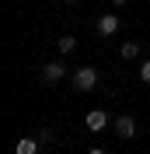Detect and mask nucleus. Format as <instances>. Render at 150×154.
<instances>
[{
	"label": "nucleus",
	"instance_id": "1",
	"mask_svg": "<svg viewBox=\"0 0 150 154\" xmlns=\"http://www.w3.org/2000/svg\"><path fill=\"white\" fill-rule=\"evenodd\" d=\"M94 84H98V70L94 67H80L74 74V88L77 91H94Z\"/></svg>",
	"mask_w": 150,
	"mask_h": 154
},
{
	"label": "nucleus",
	"instance_id": "11",
	"mask_svg": "<svg viewBox=\"0 0 150 154\" xmlns=\"http://www.w3.org/2000/svg\"><path fill=\"white\" fill-rule=\"evenodd\" d=\"M112 4H115V7H122V4H129V0H112Z\"/></svg>",
	"mask_w": 150,
	"mask_h": 154
},
{
	"label": "nucleus",
	"instance_id": "12",
	"mask_svg": "<svg viewBox=\"0 0 150 154\" xmlns=\"http://www.w3.org/2000/svg\"><path fill=\"white\" fill-rule=\"evenodd\" d=\"M63 4H74V0H63Z\"/></svg>",
	"mask_w": 150,
	"mask_h": 154
},
{
	"label": "nucleus",
	"instance_id": "3",
	"mask_svg": "<svg viewBox=\"0 0 150 154\" xmlns=\"http://www.w3.org/2000/svg\"><path fill=\"white\" fill-rule=\"evenodd\" d=\"M115 133L126 137V140L136 137V119H133V116H119V119H115Z\"/></svg>",
	"mask_w": 150,
	"mask_h": 154
},
{
	"label": "nucleus",
	"instance_id": "13",
	"mask_svg": "<svg viewBox=\"0 0 150 154\" xmlns=\"http://www.w3.org/2000/svg\"><path fill=\"white\" fill-rule=\"evenodd\" d=\"M147 49H150V42H147Z\"/></svg>",
	"mask_w": 150,
	"mask_h": 154
},
{
	"label": "nucleus",
	"instance_id": "4",
	"mask_svg": "<svg viewBox=\"0 0 150 154\" xmlns=\"http://www.w3.org/2000/svg\"><path fill=\"white\" fill-rule=\"evenodd\" d=\"M119 32V18L115 14H101L98 18V35H115Z\"/></svg>",
	"mask_w": 150,
	"mask_h": 154
},
{
	"label": "nucleus",
	"instance_id": "10",
	"mask_svg": "<svg viewBox=\"0 0 150 154\" xmlns=\"http://www.w3.org/2000/svg\"><path fill=\"white\" fill-rule=\"evenodd\" d=\"M87 154H105V147H91V151H87Z\"/></svg>",
	"mask_w": 150,
	"mask_h": 154
},
{
	"label": "nucleus",
	"instance_id": "9",
	"mask_svg": "<svg viewBox=\"0 0 150 154\" xmlns=\"http://www.w3.org/2000/svg\"><path fill=\"white\" fill-rule=\"evenodd\" d=\"M140 77H143V84H150V60L140 63Z\"/></svg>",
	"mask_w": 150,
	"mask_h": 154
},
{
	"label": "nucleus",
	"instance_id": "6",
	"mask_svg": "<svg viewBox=\"0 0 150 154\" xmlns=\"http://www.w3.org/2000/svg\"><path fill=\"white\" fill-rule=\"evenodd\" d=\"M63 74H66V67H63V63H46V67H42V77H46L49 84H56Z\"/></svg>",
	"mask_w": 150,
	"mask_h": 154
},
{
	"label": "nucleus",
	"instance_id": "7",
	"mask_svg": "<svg viewBox=\"0 0 150 154\" xmlns=\"http://www.w3.org/2000/svg\"><path fill=\"white\" fill-rule=\"evenodd\" d=\"M122 56H126V60H136V56H140V42H126V46H122Z\"/></svg>",
	"mask_w": 150,
	"mask_h": 154
},
{
	"label": "nucleus",
	"instance_id": "8",
	"mask_svg": "<svg viewBox=\"0 0 150 154\" xmlns=\"http://www.w3.org/2000/svg\"><path fill=\"white\" fill-rule=\"evenodd\" d=\"M74 49H77V38L74 35H63V38H59V53H74Z\"/></svg>",
	"mask_w": 150,
	"mask_h": 154
},
{
	"label": "nucleus",
	"instance_id": "5",
	"mask_svg": "<svg viewBox=\"0 0 150 154\" xmlns=\"http://www.w3.org/2000/svg\"><path fill=\"white\" fill-rule=\"evenodd\" d=\"M14 154H38V137H21L14 144Z\"/></svg>",
	"mask_w": 150,
	"mask_h": 154
},
{
	"label": "nucleus",
	"instance_id": "2",
	"mask_svg": "<svg viewBox=\"0 0 150 154\" xmlns=\"http://www.w3.org/2000/svg\"><path fill=\"white\" fill-rule=\"evenodd\" d=\"M108 123H112V116L105 112V109H91V112H87V130H94V133L105 130Z\"/></svg>",
	"mask_w": 150,
	"mask_h": 154
}]
</instances>
